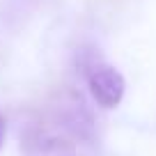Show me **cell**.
Masks as SVG:
<instances>
[{
	"label": "cell",
	"instance_id": "6da1fadb",
	"mask_svg": "<svg viewBox=\"0 0 156 156\" xmlns=\"http://www.w3.org/2000/svg\"><path fill=\"white\" fill-rule=\"evenodd\" d=\"M48 106H51L48 119L62 136H67L69 140H83V142L94 140V131H97L94 117L80 92H76L73 87H64L51 99Z\"/></svg>",
	"mask_w": 156,
	"mask_h": 156
},
{
	"label": "cell",
	"instance_id": "277c9868",
	"mask_svg": "<svg viewBox=\"0 0 156 156\" xmlns=\"http://www.w3.org/2000/svg\"><path fill=\"white\" fill-rule=\"evenodd\" d=\"M5 136H7V119H5V115H0V147L5 142Z\"/></svg>",
	"mask_w": 156,
	"mask_h": 156
},
{
	"label": "cell",
	"instance_id": "3957f363",
	"mask_svg": "<svg viewBox=\"0 0 156 156\" xmlns=\"http://www.w3.org/2000/svg\"><path fill=\"white\" fill-rule=\"evenodd\" d=\"M83 76L87 78L90 92H92L94 101H97L101 108L110 110V108H117L122 103L126 83H124V76L117 71L112 64L99 60V62H94Z\"/></svg>",
	"mask_w": 156,
	"mask_h": 156
},
{
	"label": "cell",
	"instance_id": "7a4b0ae2",
	"mask_svg": "<svg viewBox=\"0 0 156 156\" xmlns=\"http://www.w3.org/2000/svg\"><path fill=\"white\" fill-rule=\"evenodd\" d=\"M23 156H76L71 140L46 122H30L21 131Z\"/></svg>",
	"mask_w": 156,
	"mask_h": 156
}]
</instances>
